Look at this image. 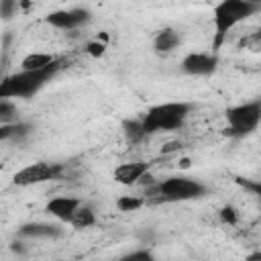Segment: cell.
<instances>
[{
  "label": "cell",
  "mask_w": 261,
  "mask_h": 261,
  "mask_svg": "<svg viewBox=\"0 0 261 261\" xmlns=\"http://www.w3.org/2000/svg\"><path fill=\"white\" fill-rule=\"evenodd\" d=\"M179 147H181V145H179L177 141H173V143H167V145H165L161 151H163V153H171V151H177Z\"/></svg>",
  "instance_id": "cell-23"
},
{
  "label": "cell",
  "mask_w": 261,
  "mask_h": 261,
  "mask_svg": "<svg viewBox=\"0 0 261 261\" xmlns=\"http://www.w3.org/2000/svg\"><path fill=\"white\" fill-rule=\"evenodd\" d=\"M239 184H241L243 188H247L249 192H253V194L261 200V181H247V179H239Z\"/></svg>",
  "instance_id": "cell-21"
},
{
  "label": "cell",
  "mask_w": 261,
  "mask_h": 261,
  "mask_svg": "<svg viewBox=\"0 0 261 261\" xmlns=\"http://www.w3.org/2000/svg\"><path fill=\"white\" fill-rule=\"evenodd\" d=\"M16 10H18V0H0V14L4 20L14 18Z\"/></svg>",
  "instance_id": "cell-18"
},
{
  "label": "cell",
  "mask_w": 261,
  "mask_h": 261,
  "mask_svg": "<svg viewBox=\"0 0 261 261\" xmlns=\"http://www.w3.org/2000/svg\"><path fill=\"white\" fill-rule=\"evenodd\" d=\"M59 173H61V165L47 163V161H35V163L24 165L22 169H18L12 177V181H14V186L27 188V186H35V184L55 179Z\"/></svg>",
  "instance_id": "cell-6"
},
{
  "label": "cell",
  "mask_w": 261,
  "mask_h": 261,
  "mask_svg": "<svg viewBox=\"0 0 261 261\" xmlns=\"http://www.w3.org/2000/svg\"><path fill=\"white\" fill-rule=\"evenodd\" d=\"M218 67V57L216 53H204V51H192L184 55L181 59V71L194 77H206L212 75Z\"/></svg>",
  "instance_id": "cell-8"
},
{
  "label": "cell",
  "mask_w": 261,
  "mask_h": 261,
  "mask_svg": "<svg viewBox=\"0 0 261 261\" xmlns=\"http://www.w3.org/2000/svg\"><path fill=\"white\" fill-rule=\"evenodd\" d=\"M92 20V12L88 8H61L53 10L45 16V22L59 31H75Z\"/></svg>",
  "instance_id": "cell-7"
},
{
  "label": "cell",
  "mask_w": 261,
  "mask_h": 261,
  "mask_svg": "<svg viewBox=\"0 0 261 261\" xmlns=\"http://www.w3.org/2000/svg\"><path fill=\"white\" fill-rule=\"evenodd\" d=\"M69 224H71L75 230H86V228L94 226V224H96V212H94V208L82 202V206L75 210V214H73V218H71Z\"/></svg>",
  "instance_id": "cell-15"
},
{
  "label": "cell",
  "mask_w": 261,
  "mask_h": 261,
  "mask_svg": "<svg viewBox=\"0 0 261 261\" xmlns=\"http://www.w3.org/2000/svg\"><path fill=\"white\" fill-rule=\"evenodd\" d=\"M124 259H130V261H135V259H151V253L149 251H135V253H128Z\"/></svg>",
  "instance_id": "cell-22"
},
{
  "label": "cell",
  "mask_w": 261,
  "mask_h": 261,
  "mask_svg": "<svg viewBox=\"0 0 261 261\" xmlns=\"http://www.w3.org/2000/svg\"><path fill=\"white\" fill-rule=\"evenodd\" d=\"M145 200L141 196H118L116 198V208L120 212H137L139 208H143Z\"/></svg>",
  "instance_id": "cell-16"
},
{
  "label": "cell",
  "mask_w": 261,
  "mask_h": 261,
  "mask_svg": "<svg viewBox=\"0 0 261 261\" xmlns=\"http://www.w3.org/2000/svg\"><path fill=\"white\" fill-rule=\"evenodd\" d=\"M257 8H259V4L253 0H220L212 10V24H214L212 49L214 51L220 49L226 35L237 24H241L243 20L253 16L257 12Z\"/></svg>",
  "instance_id": "cell-1"
},
{
  "label": "cell",
  "mask_w": 261,
  "mask_h": 261,
  "mask_svg": "<svg viewBox=\"0 0 261 261\" xmlns=\"http://www.w3.org/2000/svg\"><path fill=\"white\" fill-rule=\"evenodd\" d=\"M253 2H257V4H261V0H253Z\"/></svg>",
  "instance_id": "cell-26"
},
{
  "label": "cell",
  "mask_w": 261,
  "mask_h": 261,
  "mask_svg": "<svg viewBox=\"0 0 261 261\" xmlns=\"http://www.w3.org/2000/svg\"><path fill=\"white\" fill-rule=\"evenodd\" d=\"M82 206V200L80 198H73V196H55L51 198L47 204H45V212L49 216H53L55 220L63 222V224H69L75 210Z\"/></svg>",
  "instance_id": "cell-9"
},
{
  "label": "cell",
  "mask_w": 261,
  "mask_h": 261,
  "mask_svg": "<svg viewBox=\"0 0 261 261\" xmlns=\"http://www.w3.org/2000/svg\"><path fill=\"white\" fill-rule=\"evenodd\" d=\"M192 108L194 106L190 102H184V100L161 102V104L149 106L147 112L141 114V120L145 124L147 135L161 133V130H177L186 124Z\"/></svg>",
  "instance_id": "cell-2"
},
{
  "label": "cell",
  "mask_w": 261,
  "mask_h": 261,
  "mask_svg": "<svg viewBox=\"0 0 261 261\" xmlns=\"http://www.w3.org/2000/svg\"><path fill=\"white\" fill-rule=\"evenodd\" d=\"M63 228L53 222H27L18 226V237L24 239H59Z\"/></svg>",
  "instance_id": "cell-11"
},
{
  "label": "cell",
  "mask_w": 261,
  "mask_h": 261,
  "mask_svg": "<svg viewBox=\"0 0 261 261\" xmlns=\"http://www.w3.org/2000/svg\"><path fill=\"white\" fill-rule=\"evenodd\" d=\"M16 106L10 102V98H0V122L8 124L16 120Z\"/></svg>",
  "instance_id": "cell-17"
},
{
  "label": "cell",
  "mask_w": 261,
  "mask_h": 261,
  "mask_svg": "<svg viewBox=\"0 0 261 261\" xmlns=\"http://www.w3.org/2000/svg\"><path fill=\"white\" fill-rule=\"evenodd\" d=\"M237 218H239V214H237V210H234L232 206H222V208H220V220H222V222H226V224H237Z\"/></svg>",
  "instance_id": "cell-20"
},
{
  "label": "cell",
  "mask_w": 261,
  "mask_h": 261,
  "mask_svg": "<svg viewBox=\"0 0 261 261\" xmlns=\"http://www.w3.org/2000/svg\"><path fill=\"white\" fill-rule=\"evenodd\" d=\"M224 118H226V130H224L226 135L230 137L251 135L261 124V98L230 106L224 112Z\"/></svg>",
  "instance_id": "cell-5"
},
{
  "label": "cell",
  "mask_w": 261,
  "mask_h": 261,
  "mask_svg": "<svg viewBox=\"0 0 261 261\" xmlns=\"http://www.w3.org/2000/svg\"><path fill=\"white\" fill-rule=\"evenodd\" d=\"M153 194L157 202H190L200 200L208 194L206 184L190 175H169L153 186Z\"/></svg>",
  "instance_id": "cell-4"
},
{
  "label": "cell",
  "mask_w": 261,
  "mask_h": 261,
  "mask_svg": "<svg viewBox=\"0 0 261 261\" xmlns=\"http://www.w3.org/2000/svg\"><path fill=\"white\" fill-rule=\"evenodd\" d=\"M255 39H257V41H261V27H259V29H257V33H255Z\"/></svg>",
  "instance_id": "cell-25"
},
{
  "label": "cell",
  "mask_w": 261,
  "mask_h": 261,
  "mask_svg": "<svg viewBox=\"0 0 261 261\" xmlns=\"http://www.w3.org/2000/svg\"><path fill=\"white\" fill-rule=\"evenodd\" d=\"M86 53H88L90 57L98 59V57H102V55L106 53V43H104V41L94 39V41H90V43L86 45Z\"/></svg>",
  "instance_id": "cell-19"
},
{
  "label": "cell",
  "mask_w": 261,
  "mask_h": 261,
  "mask_svg": "<svg viewBox=\"0 0 261 261\" xmlns=\"http://www.w3.org/2000/svg\"><path fill=\"white\" fill-rule=\"evenodd\" d=\"M122 135H124L126 143H130V145L141 143L147 137V130H145V124H143L141 116L139 118H126L122 122Z\"/></svg>",
  "instance_id": "cell-14"
},
{
  "label": "cell",
  "mask_w": 261,
  "mask_h": 261,
  "mask_svg": "<svg viewBox=\"0 0 261 261\" xmlns=\"http://www.w3.org/2000/svg\"><path fill=\"white\" fill-rule=\"evenodd\" d=\"M59 67L61 63L55 61L45 69H37V71L20 69L12 75H6L0 84V98H31L59 71Z\"/></svg>",
  "instance_id": "cell-3"
},
{
  "label": "cell",
  "mask_w": 261,
  "mask_h": 261,
  "mask_svg": "<svg viewBox=\"0 0 261 261\" xmlns=\"http://www.w3.org/2000/svg\"><path fill=\"white\" fill-rule=\"evenodd\" d=\"M247 259H251V261H255V259H261V251H255V253H249V255H247Z\"/></svg>",
  "instance_id": "cell-24"
},
{
  "label": "cell",
  "mask_w": 261,
  "mask_h": 261,
  "mask_svg": "<svg viewBox=\"0 0 261 261\" xmlns=\"http://www.w3.org/2000/svg\"><path fill=\"white\" fill-rule=\"evenodd\" d=\"M57 59L51 55V53H43V51H33L29 55H24L20 59V69H27V71H37V69H45L49 65H53Z\"/></svg>",
  "instance_id": "cell-13"
},
{
  "label": "cell",
  "mask_w": 261,
  "mask_h": 261,
  "mask_svg": "<svg viewBox=\"0 0 261 261\" xmlns=\"http://www.w3.org/2000/svg\"><path fill=\"white\" fill-rule=\"evenodd\" d=\"M181 43V37H179V33L177 31H173V29H161V31H157L155 33V37H153V49H155V53H171L173 49H177V45Z\"/></svg>",
  "instance_id": "cell-12"
},
{
  "label": "cell",
  "mask_w": 261,
  "mask_h": 261,
  "mask_svg": "<svg viewBox=\"0 0 261 261\" xmlns=\"http://www.w3.org/2000/svg\"><path fill=\"white\" fill-rule=\"evenodd\" d=\"M147 173H149V163L147 161H124V163L114 167L112 177L120 186H135L141 179H145Z\"/></svg>",
  "instance_id": "cell-10"
}]
</instances>
